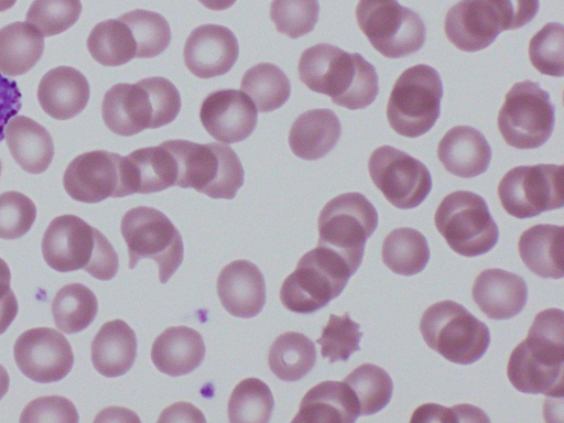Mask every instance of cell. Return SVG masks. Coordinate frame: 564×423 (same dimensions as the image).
Listing matches in <instances>:
<instances>
[{"mask_svg": "<svg viewBox=\"0 0 564 423\" xmlns=\"http://www.w3.org/2000/svg\"><path fill=\"white\" fill-rule=\"evenodd\" d=\"M510 383L520 392L563 395L564 313L547 308L538 313L528 336L512 350L507 366Z\"/></svg>", "mask_w": 564, "mask_h": 423, "instance_id": "1", "label": "cell"}, {"mask_svg": "<svg viewBox=\"0 0 564 423\" xmlns=\"http://www.w3.org/2000/svg\"><path fill=\"white\" fill-rule=\"evenodd\" d=\"M301 82L349 110L370 106L379 93L376 68L359 53L319 43L304 50L299 61Z\"/></svg>", "mask_w": 564, "mask_h": 423, "instance_id": "2", "label": "cell"}, {"mask_svg": "<svg viewBox=\"0 0 564 423\" xmlns=\"http://www.w3.org/2000/svg\"><path fill=\"white\" fill-rule=\"evenodd\" d=\"M181 106V95L175 85L155 76L135 84L113 85L104 96L101 113L111 132L130 137L171 123Z\"/></svg>", "mask_w": 564, "mask_h": 423, "instance_id": "3", "label": "cell"}, {"mask_svg": "<svg viewBox=\"0 0 564 423\" xmlns=\"http://www.w3.org/2000/svg\"><path fill=\"white\" fill-rule=\"evenodd\" d=\"M42 253L46 264L57 272L83 269L100 281L111 280L119 269L110 241L75 215H62L50 223L43 235Z\"/></svg>", "mask_w": 564, "mask_h": 423, "instance_id": "4", "label": "cell"}, {"mask_svg": "<svg viewBox=\"0 0 564 423\" xmlns=\"http://www.w3.org/2000/svg\"><path fill=\"white\" fill-rule=\"evenodd\" d=\"M176 158V186L194 188L210 198L232 199L243 185V167L237 153L226 144L164 141Z\"/></svg>", "mask_w": 564, "mask_h": 423, "instance_id": "5", "label": "cell"}, {"mask_svg": "<svg viewBox=\"0 0 564 423\" xmlns=\"http://www.w3.org/2000/svg\"><path fill=\"white\" fill-rule=\"evenodd\" d=\"M355 273L337 252L317 246L301 257L295 270L283 281L281 303L294 313L316 312L337 297Z\"/></svg>", "mask_w": 564, "mask_h": 423, "instance_id": "6", "label": "cell"}, {"mask_svg": "<svg viewBox=\"0 0 564 423\" xmlns=\"http://www.w3.org/2000/svg\"><path fill=\"white\" fill-rule=\"evenodd\" d=\"M420 332L431 349L458 365L479 360L490 344L488 326L464 305L451 300L426 308L420 321Z\"/></svg>", "mask_w": 564, "mask_h": 423, "instance_id": "7", "label": "cell"}, {"mask_svg": "<svg viewBox=\"0 0 564 423\" xmlns=\"http://www.w3.org/2000/svg\"><path fill=\"white\" fill-rule=\"evenodd\" d=\"M443 84L426 64L406 68L395 80L387 105L390 127L400 135L419 138L430 131L441 113Z\"/></svg>", "mask_w": 564, "mask_h": 423, "instance_id": "8", "label": "cell"}, {"mask_svg": "<svg viewBox=\"0 0 564 423\" xmlns=\"http://www.w3.org/2000/svg\"><path fill=\"white\" fill-rule=\"evenodd\" d=\"M377 226V209L365 195L358 192L340 194L328 200L319 213L317 246L334 250L357 271L366 241Z\"/></svg>", "mask_w": 564, "mask_h": 423, "instance_id": "9", "label": "cell"}, {"mask_svg": "<svg viewBox=\"0 0 564 423\" xmlns=\"http://www.w3.org/2000/svg\"><path fill=\"white\" fill-rule=\"evenodd\" d=\"M435 227L449 248L464 257L481 256L498 242L499 229L486 200L469 191L446 195L437 206Z\"/></svg>", "mask_w": 564, "mask_h": 423, "instance_id": "10", "label": "cell"}, {"mask_svg": "<svg viewBox=\"0 0 564 423\" xmlns=\"http://www.w3.org/2000/svg\"><path fill=\"white\" fill-rule=\"evenodd\" d=\"M120 230L128 248L129 269H134L141 259H151L156 262L160 282L164 284L183 262L182 236L159 209L138 206L128 210Z\"/></svg>", "mask_w": 564, "mask_h": 423, "instance_id": "11", "label": "cell"}, {"mask_svg": "<svg viewBox=\"0 0 564 423\" xmlns=\"http://www.w3.org/2000/svg\"><path fill=\"white\" fill-rule=\"evenodd\" d=\"M356 20L373 48L388 58L410 56L426 41L422 19L398 0H359Z\"/></svg>", "mask_w": 564, "mask_h": 423, "instance_id": "12", "label": "cell"}, {"mask_svg": "<svg viewBox=\"0 0 564 423\" xmlns=\"http://www.w3.org/2000/svg\"><path fill=\"white\" fill-rule=\"evenodd\" d=\"M497 123L508 145L520 150L536 149L552 135L555 106L539 83L519 82L506 94Z\"/></svg>", "mask_w": 564, "mask_h": 423, "instance_id": "13", "label": "cell"}, {"mask_svg": "<svg viewBox=\"0 0 564 423\" xmlns=\"http://www.w3.org/2000/svg\"><path fill=\"white\" fill-rule=\"evenodd\" d=\"M498 196L503 209L524 219L564 206L563 165H520L499 182Z\"/></svg>", "mask_w": 564, "mask_h": 423, "instance_id": "14", "label": "cell"}, {"mask_svg": "<svg viewBox=\"0 0 564 423\" xmlns=\"http://www.w3.org/2000/svg\"><path fill=\"white\" fill-rule=\"evenodd\" d=\"M368 171L376 187L399 209L417 207L432 189V176L425 164L391 145L373 150Z\"/></svg>", "mask_w": 564, "mask_h": 423, "instance_id": "15", "label": "cell"}, {"mask_svg": "<svg viewBox=\"0 0 564 423\" xmlns=\"http://www.w3.org/2000/svg\"><path fill=\"white\" fill-rule=\"evenodd\" d=\"M66 193L80 203L95 204L108 197L129 196L124 180V156L105 150L77 155L63 176Z\"/></svg>", "mask_w": 564, "mask_h": 423, "instance_id": "16", "label": "cell"}, {"mask_svg": "<svg viewBox=\"0 0 564 423\" xmlns=\"http://www.w3.org/2000/svg\"><path fill=\"white\" fill-rule=\"evenodd\" d=\"M13 356L20 371L39 383L64 379L74 365V354L66 337L47 327L23 332L14 343Z\"/></svg>", "mask_w": 564, "mask_h": 423, "instance_id": "17", "label": "cell"}, {"mask_svg": "<svg viewBox=\"0 0 564 423\" xmlns=\"http://www.w3.org/2000/svg\"><path fill=\"white\" fill-rule=\"evenodd\" d=\"M199 119L215 140L225 144L238 143L254 131L258 110L243 91L219 89L204 98Z\"/></svg>", "mask_w": 564, "mask_h": 423, "instance_id": "18", "label": "cell"}, {"mask_svg": "<svg viewBox=\"0 0 564 423\" xmlns=\"http://www.w3.org/2000/svg\"><path fill=\"white\" fill-rule=\"evenodd\" d=\"M239 55V44L231 30L219 24L195 28L186 39L183 58L196 77L213 78L228 73Z\"/></svg>", "mask_w": 564, "mask_h": 423, "instance_id": "19", "label": "cell"}, {"mask_svg": "<svg viewBox=\"0 0 564 423\" xmlns=\"http://www.w3.org/2000/svg\"><path fill=\"white\" fill-rule=\"evenodd\" d=\"M447 40L464 52H478L495 42L502 25L488 0H460L444 20Z\"/></svg>", "mask_w": 564, "mask_h": 423, "instance_id": "20", "label": "cell"}, {"mask_svg": "<svg viewBox=\"0 0 564 423\" xmlns=\"http://www.w3.org/2000/svg\"><path fill=\"white\" fill-rule=\"evenodd\" d=\"M217 295L224 308L235 317L258 315L267 300L265 281L260 269L249 260H235L217 278Z\"/></svg>", "mask_w": 564, "mask_h": 423, "instance_id": "21", "label": "cell"}, {"mask_svg": "<svg viewBox=\"0 0 564 423\" xmlns=\"http://www.w3.org/2000/svg\"><path fill=\"white\" fill-rule=\"evenodd\" d=\"M471 296L487 317L510 319L525 306L528 286L516 273L499 268L486 269L476 278Z\"/></svg>", "mask_w": 564, "mask_h": 423, "instance_id": "22", "label": "cell"}, {"mask_svg": "<svg viewBox=\"0 0 564 423\" xmlns=\"http://www.w3.org/2000/svg\"><path fill=\"white\" fill-rule=\"evenodd\" d=\"M437 158L447 172L458 177L471 178L488 170L491 148L476 128L455 126L438 142Z\"/></svg>", "mask_w": 564, "mask_h": 423, "instance_id": "23", "label": "cell"}, {"mask_svg": "<svg viewBox=\"0 0 564 423\" xmlns=\"http://www.w3.org/2000/svg\"><path fill=\"white\" fill-rule=\"evenodd\" d=\"M124 176L129 195L156 193L176 186L178 165L173 152L162 142L124 156Z\"/></svg>", "mask_w": 564, "mask_h": 423, "instance_id": "24", "label": "cell"}, {"mask_svg": "<svg viewBox=\"0 0 564 423\" xmlns=\"http://www.w3.org/2000/svg\"><path fill=\"white\" fill-rule=\"evenodd\" d=\"M90 95L86 77L70 66H57L40 80L37 99L52 118L67 120L80 113Z\"/></svg>", "mask_w": 564, "mask_h": 423, "instance_id": "25", "label": "cell"}, {"mask_svg": "<svg viewBox=\"0 0 564 423\" xmlns=\"http://www.w3.org/2000/svg\"><path fill=\"white\" fill-rule=\"evenodd\" d=\"M206 347L202 335L187 326H172L153 341L151 359L159 371L180 377L195 370L203 362Z\"/></svg>", "mask_w": 564, "mask_h": 423, "instance_id": "26", "label": "cell"}, {"mask_svg": "<svg viewBox=\"0 0 564 423\" xmlns=\"http://www.w3.org/2000/svg\"><path fill=\"white\" fill-rule=\"evenodd\" d=\"M341 134V123L330 109H311L291 126L289 145L294 155L306 161L319 160L330 152Z\"/></svg>", "mask_w": 564, "mask_h": 423, "instance_id": "27", "label": "cell"}, {"mask_svg": "<svg viewBox=\"0 0 564 423\" xmlns=\"http://www.w3.org/2000/svg\"><path fill=\"white\" fill-rule=\"evenodd\" d=\"M359 415V404L349 386L327 380L305 393L292 422L352 423Z\"/></svg>", "mask_w": 564, "mask_h": 423, "instance_id": "28", "label": "cell"}, {"mask_svg": "<svg viewBox=\"0 0 564 423\" xmlns=\"http://www.w3.org/2000/svg\"><path fill=\"white\" fill-rule=\"evenodd\" d=\"M4 139L12 158L25 172L41 174L50 166L54 156L53 140L35 120L15 115L4 127Z\"/></svg>", "mask_w": 564, "mask_h": 423, "instance_id": "29", "label": "cell"}, {"mask_svg": "<svg viewBox=\"0 0 564 423\" xmlns=\"http://www.w3.org/2000/svg\"><path fill=\"white\" fill-rule=\"evenodd\" d=\"M137 336L122 319L105 323L91 343V362L102 376L115 378L127 373L137 357Z\"/></svg>", "mask_w": 564, "mask_h": 423, "instance_id": "30", "label": "cell"}, {"mask_svg": "<svg viewBox=\"0 0 564 423\" xmlns=\"http://www.w3.org/2000/svg\"><path fill=\"white\" fill-rule=\"evenodd\" d=\"M563 245V226L538 224L521 234L518 251L534 274L543 279H561L564 276Z\"/></svg>", "mask_w": 564, "mask_h": 423, "instance_id": "31", "label": "cell"}, {"mask_svg": "<svg viewBox=\"0 0 564 423\" xmlns=\"http://www.w3.org/2000/svg\"><path fill=\"white\" fill-rule=\"evenodd\" d=\"M44 50L42 34L30 23L13 22L0 29V73L15 77L29 72Z\"/></svg>", "mask_w": 564, "mask_h": 423, "instance_id": "32", "label": "cell"}, {"mask_svg": "<svg viewBox=\"0 0 564 423\" xmlns=\"http://www.w3.org/2000/svg\"><path fill=\"white\" fill-rule=\"evenodd\" d=\"M268 362L271 371L282 381H297L315 366L314 343L302 333L286 332L272 343Z\"/></svg>", "mask_w": 564, "mask_h": 423, "instance_id": "33", "label": "cell"}, {"mask_svg": "<svg viewBox=\"0 0 564 423\" xmlns=\"http://www.w3.org/2000/svg\"><path fill=\"white\" fill-rule=\"evenodd\" d=\"M382 262L400 275H414L421 272L430 260V248L422 232L410 227L390 231L381 250Z\"/></svg>", "mask_w": 564, "mask_h": 423, "instance_id": "34", "label": "cell"}, {"mask_svg": "<svg viewBox=\"0 0 564 423\" xmlns=\"http://www.w3.org/2000/svg\"><path fill=\"white\" fill-rule=\"evenodd\" d=\"M240 88L260 112L281 108L291 95L288 76L272 63H259L247 69Z\"/></svg>", "mask_w": 564, "mask_h": 423, "instance_id": "35", "label": "cell"}, {"mask_svg": "<svg viewBox=\"0 0 564 423\" xmlns=\"http://www.w3.org/2000/svg\"><path fill=\"white\" fill-rule=\"evenodd\" d=\"M97 311L96 295L80 283L64 285L52 302L54 323L66 334H76L87 328L95 319Z\"/></svg>", "mask_w": 564, "mask_h": 423, "instance_id": "36", "label": "cell"}, {"mask_svg": "<svg viewBox=\"0 0 564 423\" xmlns=\"http://www.w3.org/2000/svg\"><path fill=\"white\" fill-rule=\"evenodd\" d=\"M93 58L104 66H119L135 57L137 46L129 26L119 18L97 23L87 39Z\"/></svg>", "mask_w": 564, "mask_h": 423, "instance_id": "37", "label": "cell"}, {"mask_svg": "<svg viewBox=\"0 0 564 423\" xmlns=\"http://www.w3.org/2000/svg\"><path fill=\"white\" fill-rule=\"evenodd\" d=\"M344 382L352 390L360 415H371L381 411L392 398L393 381L390 375L373 364L358 366Z\"/></svg>", "mask_w": 564, "mask_h": 423, "instance_id": "38", "label": "cell"}, {"mask_svg": "<svg viewBox=\"0 0 564 423\" xmlns=\"http://www.w3.org/2000/svg\"><path fill=\"white\" fill-rule=\"evenodd\" d=\"M273 406L274 399L268 384L257 378H247L230 394L228 419L231 423H267Z\"/></svg>", "mask_w": 564, "mask_h": 423, "instance_id": "39", "label": "cell"}, {"mask_svg": "<svg viewBox=\"0 0 564 423\" xmlns=\"http://www.w3.org/2000/svg\"><path fill=\"white\" fill-rule=\"evenodd\" d=\"M130 29L137 46V58H152L163 53L171 42L170 24L162 14L135 9L119 17Z\"/></svg>", "mask_w": 564, "mask_h": 423, "instance_id": "40", "label": "cell"}, {"mask_svg": "<svg viewBox=\"0 0 564 423\" xmlns=\"http://www.w3.org/2000/svg\"><path fill=\"white\" fill-rule=\"evenodd\" d=\"M360 325L349 317V313L338 316L330 314L322 335L316 339L321 345V355L329 362L347 361L355 351L360 350L359 341L364 335Z\"/></svg>", "mask_w": 564, "mask_h": 423, "instance_id": "41", "label": "cell"}, {"mask_svg": "<svg viewBox=\"0 0 564 423\" xmlns=\"http://www.w3.org/2000/svg\"><path fill=\"white\" fill-rule=\"evenodd\" d=\"M564 28L562 23H546L529 43V57L533 67L543 75H564Z\"/></svg>", "mask_w": 564, "mask_h": 423, "instance_id": "42", "label": "cell"}, {"mask_svg": "<svg viewBox=\"0 0 564 423\" xmlns=\"http://www.w3.org/2000/svg\"><path fill=\"white\" fill-rule=\"evenodd\" d=\"M80 13V0H34L28 10L25 21L43 37H48L73 26Z\"/></svg>", "mask_w": 564, "mask_h": 423, "instance_id": "43", "label": "cell"}, {"mask_svg": "<svg viewBox=\"0 0 564 423\" xmlns=\"http://www.w3.org/2000/svg\"><path fill=\"white\" fill-rule=\"evenodd\" d=\"M318 15V0H272L270 6V19L276 31L290 39L312 32Z\"/></svg>", "mask_w": 564, "mask_h": 423, "instance_id": "44", "label": "cell"}, {"mask_svg": "<svg viewBox=\"0 0 564 423\" xmlns=\"http://www.w3.org/2000/svg\"><path fill=\"white\" fill-rule=\"evenodd\" d=\"M36 218L35 204L22 193L0 194V238L19 239L32 227Z\"/></svg>", "mask_w": 564, "mask_h": 423, "instance_id": "45", "label": "cell"}, {"mask_svg": "<svg viewBox=\"0 0 564 423\" xmlns=\"http://www.w3.org/2000/svg\"><path fill=\"white\" fill-rule=\"evenodd\" d=\"M19 421L76 423L78 421V413L73 402L67 398L48 395L29 402L23 409Z\"/></svg>", "mask_w": 564, "mask_h": 423, "instance_id": "46", "label": "cell"}, {"mask_svg": "<svg viewBox=\"0 0 564 423\" xmlns=\"http://www.w3.org/2000/svg\"><path fill=\"white\" fill-rule=\"evenodd\" d=\"M411 422H473L489 421L486 413L471 404L445 408L436 403H425L412 414Z\"/></svg>", "mask_w": 564, "mask_h": 423, "instance_id": "47", "label": "cell"}, {"mask_svg": "<svg viewBox=\"0 0 564 423\" xmlns=\"http://www.w3.org/2000/svg\"><path fill=\"white\" fill-rule=\"evenodd\" d=\"M501 21L502 31L524 26L536 15L539 0H488Z\"/></svg>", "mask_w": 564, "mask_h": 423, "instance_id": "48", "label": "cell"}, {"mask_svg": "<svg viewBox=\"0 0 564 423\" xmlns=\"http://www.w3.org/2000/svg\"><path fill=\"white\" fill-rule=\"evenodd\" d=\"M18 84L0 73V142L4 139V127L22 106Z\"/></svg>", "mask_w": 564, "mask_h": 423, "instance_id": "49", "label": "cell"}, {"mask_svg": "<svg viewBox=\"0 0 564 423\" xmlns=\"http://www.w3.org/2000/svg\"><path fill=\"white\" fill-rule=\"evenodd\" d=\"M18 310V300L13 292L0 299V335L3 334L14 321Z\"/></svg>", "mask_w": 564, "mask_h": 423, "instance_id": "50", "label": "cell"}, {"mask_svg": "<svg viewBox=\"0 0 564 423\" xmlns=\"http://www.w3.org/2000/svg\"><path fill=\"white\" fill-rule=\"evenodd\" d=\"M11 273L4 260L0 258V299L12 292L10 288Z\"/></svg>", "mask_w": 564, "mask_h": 423, "instance_id": "51", "label": "cell"}, {"mask_svg": "<svg viewBox=\"0 0 564 423\" xmlns=\"http://www.w3.org/2000/svg\"><path fill=\"white\" fill-rule=\"evenodd\" d=\"M205 8L214 11H223L234 6L237 0H198Z\"/></svg>", "mask_w": 564, "mask_h": 423, "instance_id": "52", "label": "cell"}, {"mask_svg": "<svg viewBox=\"0 0 564 423\" xmlns=\"http://www.w3.org/2000/svg\"><path fill=\"white\" fill-rule=\"evenodd\" d=\"M10 378L3 366L0 365V400L7 394L9 390Z\"/></svg>", "mask_w": 564, "mask_h": 423, "instance_id": "53", "label": "cell"}, {"mask_svg": "<svg viewBox=\"0 0 564 423\" xmlns=\"http://www.w3.org/2000/svg\"><path fill=\"white\" fill-rule=\"evenodd\" d=\"M17 0H0V12H3L14 6Z\"/></svg>", "mask_w": 564, "mask_h": 423, "instance_id": "54", "label": "cell"}, {"mask_svg": "<svg viewBox=\"0 0 564 423\" xmlns=\"http://www.w3.org/2000/svg\"><path fill=\"white\" fill-rule=\"evenodd\" d=\"M1 170H2V164H1V160H0V175H1Z\"/></svg>", "mask_w": 564, "mask_h": 423, "instance_id": "55", "label": "cell"}]
</instances>
